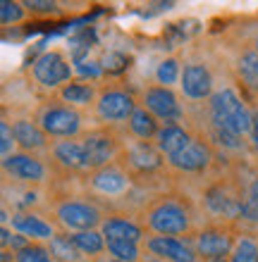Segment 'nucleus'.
I'll list each match as a JSON object with an SVG mask.
<instances>
[{
  "label": "nucleus",
  "mask_w": 258,
  "mask_h": 262,
  "mask_svg": "<svg viewBox=\"0 0 258 262\" xmlns=\"http://www.w3.org/2000/svg\"><path fill=\"white\" fill-rule=\"evenodd\" d=\"M208 117L213 129H223L237 136H249L253 126V112L246 107L244 98L232 86H223L208 100Z\"/></svg>",
  "instance_id": "1"
},
{
  "label": "nucleus",
  "mask_w": 258,
  "mask_h": 262,
  "mask_svg": "<svg viewBox=\"0 0 258 262\" xmlns=\"http://www.w3.org/2000/svg\"><path fill=\"white\" fill-rule=\"evenodd\" d=\"M191 212L184 200L177 198H163L155 200L153 205L144 212V227L151 231L153 236H187L191 231Z\"/></svg>",
  "instance_id": "2"
},
{
  "label": "nucleus",
  "mask_w": 258,
  "mask_h": 262,
  "mask_svg": "<svg viewBox=\"0 0 258 262\" xmlns=\"http://www.w3.org/2000/svg\"><path fill=\"white\" fill-rule=\"evenodd\" d=\"M38 126L46 131L48 138H57V141H67V138H77L82 134V112L70 107L65 103H48L43 105L38 117H36Z\"/></svg>",
  "instance_id": "3"
},
{
  "label": "nucleus",
  "mask_w": 258,
  "mask_h": 262,
  "mask_svg": "<svg viewBox=\"0 0 258 262\" xmlns=\"http://www.w3.org/2000/svg\"><path fill=\"white\" fill-rule=\"evenodd\" d=\"M31 76L34 81L43 89L50 91H60L65 83L72 81L74 76V62L67 60L65 53L60 50H46L34 60L31 64Z\"/></svg>",
  "instance_id": "4"
},
{
  "label": "nucleus",
  "mask_w": 258,
  "mask_h": 262,
  "mask_svg": "<svg viewBox=\"0 0 258 262\" xmlns=\"http://www.w3.org/2000/svg\"><path fill=\"white\" fill-rule=\"evenodd\" d=\"M55 217L67 231H91V229H101L103 224V214L93 203L89 200H74L65 198L55 205Z\"/></svg>",
  "instance_id": "5"
},
{
  "label": "nucleus",
  "mask_w": 258,
  "mask_h": 262,
  "mask_svg": "<svg viewBox=\"0 0 258 262\" xmlns=\"http://www.w3.org/2000/svg\"><path fill=\"white\" fill-rule=\"evenodd\" d=\"M96 117L105 124H117V122H129L136 112L139 103L136 98L125 89H103L96 100Z\"/></svg>",
  "instance_id": "6"
},
{
  "label": "nucleus",
  "mask_w": 258,
  "mask_h": 262,
  "mask_svg": "<svg viewBox=\"0 0 258 262\" xmlns=\"http://www.w3.org/2000/svg\"><path fill=\"white\" fill-rule=\"evenodd\" d=\"M237 236L232 234L230 227L225 224H210L203 227L201 231H196V236L191 238L196 253L201 260H220V257H230L232 248H234Z\"/></svg>",
  "instance_id": "7"
},
{
  "label": "nucleus",
  "mask_w": 258,
  "mask_h": 262,
  "mask_svg": "<svg viewBox=\"0 0 258 262\" xmlns=\"http://www.w3.org/2000/svg\"><path fill=\"white\" fill-rule=\"evenodd\" d=\"M141 105L146 107L151 115H153L163 126L168 124H177L184 117V107L180 103V96L174 93L172 89H165V86H148L141 96Z\"/></svg>",
  "instance_id": "8"
},
{
  "label": "nucleus",
  "mask_w": 258,
  "mask_h": 262,
  "mask_svg": "<svg viewBox=\"0 0 258 262\" xmlns=\"http://www.w3.org/2000/svg\"><path fill=\"white\" fill-rule=\"evenodd\" d=\"M3 172L7 179H14L27 186H36L48 179V165L34 152H14L7 160H3Z\"/></svg>",
  "instance_id": "9"
},
{
  "label": "nucleus",
  "mask_w": 258,
  "mask_h": 262,
  "mask_svg": "<svg viewBox=\"0 0 258 262\" xmlns=\"http://www.w3.org/2000/svg\"><path fill=\"white\" fill-rule=\"evenodd\" d=\"M148 255L158 257L163 262H199V253H196L194 243L184 241V238H172V236H148L146 241Z\"/></svg>",
  "instance_id": "10"
},
{
  "label": "nucleus",
  "mask_w": 258,
  "mask_h": 262,
  "mask_svg": "<svg viewBox=\"0 0 258 262\" xmlns=\"http://www.w3.org/2000/svg\"><path fill=\"white\" fill-rule=\"evenodd\" d=\"M79 141L84 143V150L89 155L91 172L112 165V160L117 158V150H120L117 138L112 136L108 129H93L89 134H84Z\"/></svg>",
  "instance_id": "11"
},
{
  "label": "nucleus",
  "mask_w": 258,
  "mask_h": 262,
  "mask_svg": "<svg viewBox=\"0 0 258 262\" xmlns=\"http://www.w3.org/2000/svg\"><path fill=\"white\" fill-rule=\"evenodd\" d=\"M213 162V150H210V143L203 141V138H191V143L180 150L177 155L168 158V165L172 167L174 172L180 174H199L206 172Z\"/></svg>",
  "instance_id": "12"
},
{
  "label": "nucleus",
  "mask_w": 258,
  "mask_h": 262,
  "mask_svg": "<svg viewBox=\"0 0 258 262\" xmlns=\"http://www.w3.org/2000/svg\"><path fill=\"white\" fill-rule=\"evenodd\" d=\"M180 91L184 98L196 100V103L210 100L213 93H215V79H213V74H210V69L206 67V64H201V62L184 64Z\"/></svg>",
  "instance_id": "13"
},
{
  "label": "nucleus",
  "mask_w": 258,
  "mask_h": 262,
  "mask_svg": "<svg viewBox=\"0 0 258 262\" xmlns=\"http://www.w3.org/2000/svg\"><path fill=\"white\" fill-rule=\"evenodd\" d=\"M10 227H12V231L22 234L31 243H46V246H48V243L57 236L55 227H53L48 220H43L41 214L31 212V210H19V212H14L12 217H10Z\"/></svg>",
  "instance_id": "14"
},
{
  "label": "nucleus",
  "mask_w": 258,
  "mask_h": 262,
  "mask_svg": "<svg viewBox=\"0 0 258 262\" xmlns=\"http://www.w3.org/2000/svg\"><path fill=\"white\" fill-rule=\"evenodd\" d=\"M242 198H244V195H237L234 191L223 186V184H215V186L206 188L203 205H206V210H208L213 217H217V220H239Z\"/></svg>",
  "instance_id": "15"
},
{
  "label": "nucleus",
  "mask_w": 258,
  "mask_h": 262,
  "mask_svg": "<svg viewBox=\"0 0 258 262\" xmlns=\"http://www.w3.org/2000/svg\"><path fill=\"white\" fill-rule=\"evenodd\" d=\"M125 158L129 169L139 174H153L165 165V155L155 148V143H148V141H132L127 145Z\"/></svg>",
  "instance_id": "16"
},
{
  "label": "nucleus",
  "mask_w": 258,
  "mask_h": 262,
  "mask_svg": "<svg viewBox=\"0 0 258 262\" xmlns=\"http://www.w3.org/2000/svg\"><path fill=\"white\" fill-rule=\"evenodd\" d=\"M50 155L55 160V165H60L67 172H89V155L84 150V143L77 138H67V141H55L50 145Z\"/></svg>",
  "instance_id": "17"
},
{
  "label": "nucleus",
  "mask_w": 258,
  "mask_h": 262,
  "mask_svg": "<svg viewBox=\"0 0 258 262\" xmlns=\"http://www.w3.org/2000/svg\"><path fill=\"white\" fill-rule=\"evenodd\" d=\"M101 234L105 236V241H132L141 243L146 241V227L136 224L129 217H105L101 224Z\"/></svg>",
  "instance_id": "18"
},
{
  "label": "nucleus",
  "mask_w": 258,
  "mask_h": 262,
  "mask_svg": "<svg viewBox=\"0 0 258 262\" xmlns=\"http://www.w3.org/2000/svg\"><path fill=\"white\" fill-rule=\"evenodd\" d=\"M91 188L101 195H122L129 188V177L117 165H108L103 169L91 172Z\"/></svg>",
  "instance_id": "19"
},
{
  "label": "nucleus",
  "mask_w": 258,
  "mask_h": 262,
  "mask_svg": "<svg viewBox=\"0 0 258 262\" xmlns=\"http://www.w3.org/2000/svg\"><path fill=\"white\" fill-rule=\"evenodd\" d=\"M12 131H14V138H17V148L22 152H36V150L48 148V136L38 126L36 119H27V117L14 119Z\"/></svg>",
  "instance_id": "20"
},
{
  "label": "nucleus",
  "mask_w": 258,
  "mask_h": 262,
  "mask_svg": "<svg viewBox=\"0 0 258 262\" xmlns=\"http://www.w3.org/2000/svg\"><path fill=\"white\" fill-rule=\"evenodd\" d=\"M57 98H60L65 105H70V107L79 110V107L96 105L98 91H96V86H93V83L82 81V79H72L70 83H65L63 89L57 91Z\"/></svg>",
  "instance_id": "21"
},
{
  "label": "nucleus",
  "mask_w": 258,
  "mask_h": 262,
  "mask_svg": "<svg viewBox=\"0 0 258 262\" xmlns=\"http://www.w3.org/2000/svg\"><path fill=\"white\" fill-rule=\"evenodd\" d=\"M191 134H189L187 129L182 124H168V126H161V131H158V136H155V148L165 155V160L172 158V155H177L180 150H184L189 143H191Z\"/></svg>",
  "instance_id": "22"
},
{
  "label": "nucleus",
  "mask_w": 258,
  "mask_h": 262,
  "mask_svg": "<svg viewBox=\"0 0 258 262\" xmlns=\"http://www.w3.org/2000/svg\"><path fill=\"white\" fill-rule=\"evenodd\" d=\"M127 126H129V134H132L136 141H148V143H151V141H155V136H158V131H161L163 124L144 105H139L136 112L132 115V119L127 122Z\"/></svg>",
  "instance_id": "23"
},
{
  "label": "nucleus",
  "mask_w": 258,
  "mask_h": 262,
  "mask_svg": "<svg viewBox=\"0 0 258 262\" xmlns=\"http://www.w3.org/2000/svg\"><path fill=\"white\" fill-rule=\"evenodd\" d=\"M70 238L84 257H98V255H103V253H108V241H105V236L101 234V229L74 231V234H70Z\"/></svg>",
  "instance_id": "24"
},
{
  "label": "nucleus",
  "mask_w": 258,
  "mask_h": 262,
  "mask_svg": "<svg viewBox=\"0 0 258 262\" xmlns=\"http://www.w3.org/2000/svg\"><path fill=\"white\" fill-rule=\"evenodd\" d=\"M50 255L55 257V262H82V253L77 250V246L72 243L70 234H57L53 241L48 243Z\"/></svg>",
  "instance_id": "25"
},
{
  "label": "nucleus",
  "mask_w": 258,
  "mask_h": 262,
  "mask_svg": "<svg viewBox=\"0 0 258 262\" xmlns=\"http://www.w3.org/2000/svg\"><path fill=\"white\" fill-rule=\"evenodd\" d=\"M237 72L249 89L258 91V53H256V48H246L244 53L239 55Z\"/></svg>",
  "instance_id": "26"
},
{
  "label": "nucleus",
  "mask_w": 258,
  "mask_h": 262,
  "mask_svg": "<svg viewBox=\"0 0 258 262\" xmlns=\"http://www.w3.org/2000/svg\"><path fill=\"white\" fill-rule=\"evenodd\" d=\"M182 72H184V67L180 64L177 57H165V60H161V64L155 67V81H158V86L172 89L174 83L182 81Z\"/></svg>",
  "instance_id": "27"
},
{
  "label": "nucleus",
  "mask_w": 258,
  "mask_h": 262,
  "mask_svg": "<svg viewBox=\"0 0 258 262\" xmlns=\"http://www.w3.org/2000/svg\"><path fill=\"white\" fill-rule=\"evenodd\" d=\"M108 255L115 262H139L141 246L132 241H108Z\"/></svg>",
  "instance_id": "28"
},
{
  "label": "nucleus",
  "mask_w": 258,
  "mask_h": 262,
  "mask_svg": "<svg viewBox=\"0 0 258 262\" xmlns=\"http://www.w3.org/2000/svg\"><path fill=\"white\" fill-rule=\"evenodd\" d=\"M230 262H258V241L253 236H237L234 248H232Z\"/></svg>",
  "instance_id": "29"
},
{
  "label": "nucleus",
  "mask_w": 258,
  "mask_h": 262,
  "mask_svg": "<svg viewBox=\"0 0 258 262\" xmlns=\"http://www.w3.org/2000/svg\"><path fill=\"white\" fill-rule=\"evenodd\" d=\"M27 7L24 3H17V0H3L0 3V24L3 27H14V24H22L27 19Z\"/></svg>",
  "instance_id": "30"
},
{
  "label": "nucleus",
  "mask_w": 258,
  "mask_h": 262,
  "mask_svg": "<svg viewBox=\"0 0 258 262\" xmlns=\"http://www.w3.org/2000/svg\"><path fill=\"white\" fill-rule=\"evenodd\" d=\"M14 262H55L46 243H29L27 248L14 253Z\"/></svg>",
  "instance_id": "31"
},
{
  "label": "nucleus",
  "mask_w": 258,
  "mask_h": 262,
  "mask_svg": "<svg viewBox=\"0 0 258 262\" xmlns=\"http://www.w3.org/2000/svg\"><path fill=\"white\" fill-rule=\"evenodd\" d=\"M210 138L217 148L223 150H244V136H237V134H230V131H223V129H210Z\"/></svg>",
  "instance_id": "32"
},
{
  "label": "nucleus",
  "mask_w": 258,
  "mask_h": 262,
  "mask_svg": "<svg viewBox=\"0 0 258 262\" xmlns=\"http://www.w3.org/2000/svg\"><path fill=\"white\" fill-rule=\"evenodd\" d=\"M74 74L82 81L93 83L105 74V69H103V62H98V60H82V62H74Z\"/></svg>",
  "instance_id": "33"
},
{
  "label": "nucleus",
  "mask_w": 258,
  "mask_h": 262,
  "mask_svg": "<svg viewBox=\"0 0 258 262\" xmlns=\"http://www.w3.org/2000/svg\"><path fill=\"white\" fill-rule=\"evenodd\" d=\"M0 152H3V160H7L10 155H14V145H17V138H14V131L10 122H0Z\"/></svg>",
  "instance_id": "34"
},
{
  "label": "nucleus",
  "mask_w": 258,
  "mask_h": 262,
  "mask_svg": "<svg viewBox=\"0 0 258 262\" xmlns=\"http://www.w3.org/2000/svg\"><path fill=\"white\" fill-rule=\"evenodd\" d=\"M24 7H27V12L43 14V17H50V14L60 12V5H57V3H50V0H24Z\"/></svg>",
  "instance_id": "35"
},
{
  "label": "nucleus",
  "mask_w": 258,
  "mask_h": 262,
  "mask_svg": "<svg viewBox=\"0 0 258 262\" xmlns=\"http://www.w3.org/2000/svg\"><path fill=\"white\" fill-rule=\"evenodd\" d=\"M125 67H127V57L125 55H120V53H110V55H105L103 69L108 72V74H117V72H122Z\"/></svg>",
  "instance_id": "36"
},
{
  "label": "nucleus",
  "mask_w": 258,
  "mask_h": 262,
  "mask_svg": "<svg viewBox=\"0 0 258 262\" xmlns=\"http://www.w3.org/2000/svg\"><path fill=\"white\" fill-rule=\"evenodd\" d=\"M249 143H251L253 152L258 155V112H253V126H251V134H249Z\"/></svg>",
  "instance_id": "37"
},
{
  "label": "nucleus",
  "mask_w": 258,
  "mask_h": 262,
  "mask_svg": "<svg viewBox=\"0 0 258 262\" xmlns=\"http://www.w3.org/2000/svg\"><path fill=\"white\" fill-rule=\"evenodd\" d=\"M246 195H249V198H251L253 203L258 205V177L251 181V184H249V188H246Z\"/></svg>",
  "instance_id": "38"
},
{
  "label": "nucleus",
  "mask_w": 258,
  "mask_h": 262,
  "mask_svg": "<svg viewBox=\"0 0 258 262\" xmlns=\"http://www.w3.org/2000/svg\"><path fill=\"white\" fill-rule=\"evenodd\" d=\"M206 262H230V257H220V260H206Z\"/></svg>",
  "instance_id": "39"
},
{
  "label": "nucleus",
  "mask_w": 258,
  "mask_h": 262,
  "mask_svg": "<svg viewBox=\"0 0 258 262\" xmlns=\"http://www.w3.org/2000/svg\"><path fill=\"white\" fill-rule=\"evenodd\" d=\"M144 262H163V260H158V257H148V260H144Z\"/></svg>",
  "instance_id": "40"
},
{
  "label": "nucleus",
  "mask_w": 258,
  "mask_h": 262,
  "mask_svg": "<svg viewBox=\"0 0 258 262\" xmlns=\"http://www.w3.org/2000/svg\"><path fill=\"white\" fill-rule=\"evenodd\" d=\"M253 48H256V53H258V36H256V43H253Z\"/></svg>",
  "instance_id": "41"
},
{
  "label": "nucleus",
  "mask_w": 258,
  "mask_h": 262,
  "mask_svg": "<svg viewBox=\"0 0 258 262\" xmlns=\"http://www.w3.org/2000/svg\"><path fill=\"white\" fill-rule=\"evenodd\" d=\"M110 262H115V260H110Z\"/></svg>",
  "instance_id": "42"
}]
</instances>
